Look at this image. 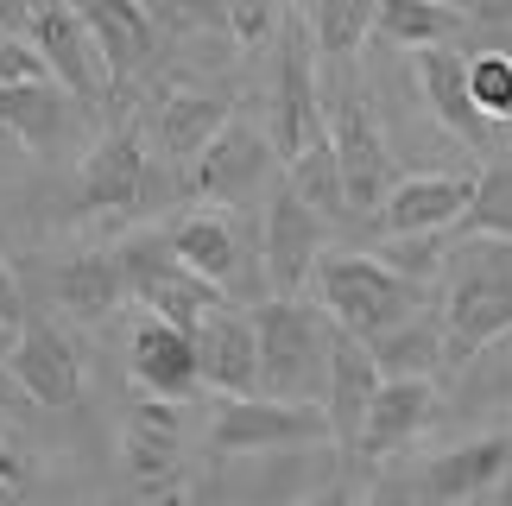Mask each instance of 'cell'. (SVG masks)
<instances>
[{
	"mask_svg": "<svg viewBox=\"0 0 512 506\" xmlns=\"http://www.w3.org/2000/svg\"><path fill=\"white\" fill-rule=\"evenodd\" d=\"M443 367H468L481 348L512 336V241L462 235L443 253Z\"/></svg>",
	"mask_w": 512,
	"mask_h": 506,
	"instance_id": "obj_1",
	"label": "cell"
},
{
	"mask_svg": "<svg viewBox=\"0 0 512 506\" xmlns=\"http://www.w3.org/2000/svg\"><path fill=\"white\" fill-rule=\"evenodd\" d=\"M310 285H317L323 317L361 342H380L418 317V285L405 272H392L380 253H323Z\"/></svg>",
	"mask_w": 512,
	"mask_h": 506,
	"instance_id": "obj_2",
	"label": "cell"
},
{
	"mask_svg": "<svg viewBox=\"0 0 512 506\" xmlns=\"http://www.w3.org/2000/svg\"><path fill=\"white\" fill-rule=\"evenodd\" d=\"M260 329V393L323 405V374H329V336L336 323L323 317V304L304 298H266L253 310Z\"/></svg>",
	"mask_w": 512,
	"mask_h": 506,
	"instance_id": "obj_3",
	"label": "cell"
},
{
	"mask_svg": "<svg viewBox=\"0 0 512 506\" xmlns=\"http://www.w3.org/2000/svg\"><path fill=\"white\" fill-rule=\"evenodd\" d=\"M323 437H329L323 405L272 399V393H228L215 405V424H209V450L215 456H260V450L323 443Z\"/></svg>",
	"mask_w": 512,
	"mask_h": 506,
	"instance_id": "obj_4",
	"label": "cell"
},
{
	"mask_svg": "<svg viewBox=\"0 0 512 506\" xmlns=\"http://www.w3.org/2000/svg\"><path fill=\"white\" fill-rule=\"evenodd\" d=\"M329 253V216L310 209L291 178L266 197V228H260V266L272 298H304V285L317 279V260Z\"/></svg>",
	"mask_w": 512,
	"mask_h": 506,
	"instance_id": "obj_5",
	"label": "cell"
},
{
	"mask_svg": "<svg viewBox=\"0 0 512 506\" xmlns=\"http://www.w3.org/2000/svg\"><path fill=\"white\" fill-rule=\"evenodd\" d=\"M329 146H336L348 216H373L380 197L392 190V152H386V127L373 121V108L354 89H342L329 102Z\"/></svg>",
	"mask_w": 512,
	"mask_h": 506,
	"instance_id": "obj_6",
	"label": "cell"
},
{
	"mask_svg": "<svg viewBox=\"0 0 512 506\" xmlns=\"http://www.w3.org/2000/svg\"><path fill=\"white\" fill-rule=\"evenodd\" d=\"M121 272H127V291H133V298H140L152 317H165V323L196 329L215 304H222V291H215L209 279H196V272L171 253L165 235L127 241V247H121Z\"/></svg>",
	"mask_w": 512,
	"mask_h": 506,
	"instance_id": "obj_7",
	"label": "cell"
},
{
	"mask_svg": "<svg viewBox=\"0 0 512 506\" xmlns=\"http://www.w3.org/2000/svg\"><path fill=\"white\" fill-rule=\"evenodd\" d=\"M26 38L38 45V57L51 64V76L64 83L83 108H95L102 95L114 89L108 83V64H102V51H95V38L83 26V13H76V0H38V13H32V26Z\"/></svg>",
	"mask_w": 512,
	"mask_h": 506,
	"instance_id": "obj_8",
	"label": "cell"
},
{
	"mask_svg": "<svg viewBox=\"0 0 512 506\" xmlns=\"http://www.w3.org/2000/svg\"><path fill=\"white\" fill-rule=\"evenodd\" d=\"M272 165H279L272 133L247 127V121H228V127L190 159V190H196V197H209V203H247L253 190H266Z\"/></svg>",
	"mask_w": 512,
	"mask_h": 506,
	"instance_id": "obj_9",
	"label": "cell"
},
{
	"mask_svg": "<svg viewBox=\"0 0 512 506\" xmlns=\"http://www.w3.org/2000/svg\"><path fill=\"white\" fill-rule=\"evenodd\" d=\"M7 374H13L19 393H26L32 405H45V412H70V405L83 399V361H76V348H70L64 329L45 323V317L19 323Z\"/></svg>",
	"mask_w": 512,
	"mask_h": 506,
	"instance_id": "obj_10",
	"label": "cell"
},
{
	"mask_svg": "<svg viewBox=\"0 0 512 506\" xmlns=\"http://www.w3.org/2000/svg\"><path fill=\"white\" fill-rule=\"evenodd\" d=\"M475 203V178L462 171H418V178H392V190L373 209L380 235H443L456 228Z\"/></svg>",
	"mask_w": 512,
	"mask_h": 506,
	"instance_id": "obj_11",
	"label": "cell"
},
{
	"mask_svg": "<svg viewBox=\"0 0 512 506\" xmlns=\"http://www.w3.org/2000/svg\"><path fill=\"white\" fill-rule=\"evenodd\" d=\"M310 51H317V45H310V32H291L285 51H279V89H272V152H279V165H291L310 140H323V133H329Z\"/></svg>",
	"mask_w": 512,
	"mask_h": 506,
	"instance_id": "obj_12",
	"label": "cell"
},
{
	"mask_svg": "<svg viewBox=\"0 0 512 506\" xmlns=\"http://www.w3.org/2000/svg\"><path fill=\"white\" fill-rule=\"evenodd\" d=\"M380 361H373V348L361 336H348L336 329L329 336V374H323V418H329V443H336L342 456H354V443H361V424H367V405L380 393Z\"/></svg>",
	"mask_w": 512,
	"mask_h": 506,
	"instance_id": "obj_13",
	"label": "cell"
},
{
	"mask_svg": "<svg viewBox=\"0 0 512 506\" xmlns=\"http://www.w3.org/2000/svg\"><path fill=\"white\" fill-rule=\"evenodd\" d=\"M76 190H83V209H95V216L133 209L146 197V133H140V121L108 127L102 140L83 152V165H76Z\"/></svg>",
	"mask_w": 512,
	"mask_h": 506,
	"instance_id": "obj_14",
	"label": "cell"
},
{
	"mask_svg": "<svg viewBox=\"0 0 512 506\" xmlns=\"http://www.w3.org/2000/svg\"><path fill=\"white\" fill-rule=\"evenodd\" d=\"M430 418H437V380L430 374H386L380 393H373V405H367L354 462H386L392 450H405Z\"/></svg>",
	"mask_w": 512,
	"mask_h": 506,
	"instance_id": "obj_15",
	"label": "cell"
},
{
	"mask_svg": "<svg viewBox=\"0 0 512 506\" xmlns=\"http://www.w3.org/2000/svg\"><path fill=\"white\" fill-rule=\"evenodd\" d=\"M196 336V367H203V386L215 393H260V329H253V310H222L215 304Z\"/></svg>",
	"mask_w": 512,
	"mask_h": 506,
	"instance_id": "obj_16",
	"label": "cell"
},
{
	"mask_svg": "<svg viewBox=\"0 0 512 506\" xmlns=\"http://www.w3.org/2000/svg\"><path fill=\"white\" fill-rule=\"evenodd\" d=\"M133 386L152 399H190L203 386V367H196V336L184 323H165L146 310V323L133 329Z\"/></svg>",
	"mask_w": 512,
	"mask_h": 506,
	"instance_id": "obj_17",
	"label": "cell"
},
{
	"mask_svg": "<svg viewBox=\"0 0 512 506\" xmlns=\"http://www.w3.org/2000/svg\"><path fill=\"white\" fill-rule=\"evenodd\" d=\"M411 76H418V95L424 108L443 121V133H456V140L468 146H487V133H494V121L475 108V95H468V57L449 51V45H424L411 51Z\"/></svg>",
	"mask_w": 512,
	"mask_h": 506,
	"instance_id": "obj_18",
	"label": "cell"
},
{
	"mask_svg": "<svg viewBox=\"0 0 512 506\" xmlns=\"http://www.w3.org/2000/svg\"><path fill=\"white\" fill-rule=\"evenodd\" d=\"M506 462H512V431L468 437V443H456V450H443V456H430V462H424V494L437 500V506L487 500V494L500 488Z\"/></svg>",
	"mask_w": 512,
	"mask_h": 506,
	"instance_id": "obj_19",
	"label": "cell"
},
{
	"mask_svg": "<svg viewBox=\"0 0 512 506\" xmlns=\"http://www.w3.org/2000/svg\"><path fill=\"white\" fill-rule=\"evenodd\" d=\"M121 456H127V475L140 488H165L177 481V456H184V431H177V405L171 399H140L121 424Z\"/></svg>",
	"mask_w": 512,
	"mask_h": 506,
	"instance_id": "obj_20",
	"label": "cell"
},
{
	"mask_svg": "<svg viewBox=\"0 0 512 506\" xmlns=\"http://www.w3.org/2000/svg\"><path fill=\"white\" fill-rule=\"evenodd\" d=\"M76 13H83V26L95 38V51H102L114 89H121L127 76L146 70V57H152V13L140 7V0H76Z\"/></svg>",
	"mask_w": 512,
	"mask_h": 506,
	"instance_id": "obj_21",
	"label": "cell"
},
{
	"mask_svg": "<svg viewBox=\"0 0 512 506\" xmlns=\"http://www.w3.org/2000/svg\"><path fill=\"white\" fill-rule=\"evenodd\" d=\"M70 102L76 95L57 76H32V83H7L0 89V133H13L26 152H51L70 127Z\"/></svg>",
	"mask_w": 512,
	"mask_h": 506,
	"instance_id": "obj_22",
	"label": "cell"
},
{
	"mask_svg": "<svg viewBox=\"0 0 512 506\" xmlns=\"http://www.w3.org/2000/svg\"><path fill=\"white\" fill-rule=\"evenodd\" d=\"M171 253L184 260L196 279H209L215 291H228V285H241V266H247V253H241V235H234V222L222 216V209H190L184 222L171 228Z\"/></svg>",
	"mask_w": 512,
	"mask_h": 506,
	"instance_id": "obj_23",
	"label": "cell"
},
{
	"mask_svg": "<svg viewBox=\"0 0 512 506\" xmlns=\"http://www.w3.org/2000/svg\"><path fill=\"white\" fill-rule=\"evenodd\" d=\"M121 291H127V272H121L114 253H70L51 279V298L64 304L76 323H102L108 310L121 304Z\"/></svg>",
	"mask_w": 512,
	"mask_h": 506,
	"instance_id": "obj_24",
	"label": "cell"
},
{
	"mask_svg": "<svg viewBox=\"0 0 512 506\" xmlns=\"http://www.w3.org/2000/svg\"><path fill=\"white\" fill-rule=\"evenodd\" d=\"M234 121V108H228V95H209V89H171L165 102H159V146L171 152V159H196L215 133H222Z\"/></svg>",
	"mask_w": 512,
	"mask_h": 506,
	"instance_id": "obj_25",
	"label": "cell"
},
{
	"mask_svg": "<svg viewBox=\"0 0 512 506\" xmlns=\"http://www.w3.org/2000/svg\"><path fill=\"white\" fill-rule=\"evenodd\" d=\"M462 26H475V13L443 7V0H380L373 13V32L399 51H424V45H449Z\"/></svg>",
	"mask_w": 512,
	"mask_h": 506,
	"instance_id": "obj_26",
	"label": "cell"
},
{
	"mask_svg": "<svg viewBox=\"0 0 512 506\" xmlns=\"http://www.w3.org/2000/svg\"><path fill=\"white\" fill-rule=\"evenodd\" d=\"M373 13H380V0H310L304 32L323 57H354L373 38Z\"/></svg>",
	"mask_w": 512,
	"mask_h": 506,
	"instance_id": "obj_27",
	"label": "cell"
},
{
	"mask_svg": "<svg viewBox=\"0 0 512 506\" xmlns=\"http://www.w3.org/2000/svg\"><path fill=\"white\" fill-rule=\"evenodd\" d=\"M367 348H373V361H380V374H430V367L443 361V323L411 317V323H399L392 336L367 342Z\"/></svg>",
	"mask_w": 512,
	"mask_h": 506,
	"instance_id": "obj_28",
	"label": "cell"
},
{
	"mask_svg": "<svg viewBox=\"0 0 512 506\" xmlns=\"http://www.w3.org/2000/svg\"><path fill=\"white\" fill-rule=\"evenodd\" d=\"M456 228H462V235H500V241H512V159L487 165L475 178V203H468V216Z\"/></svg>",
	"mask_w": 512,
	"mask_h": 506,
	"instance_id": "obj_29",
	"label": "cell"
},
{
	"mask_svg": "<svg viewBox=\"0 0 512 506\" xmlns=\"http://www.w3.org/2000/svg\"><path fill=\"white\" fill-rule=\"evenodd\" d=\"M468 95L494 127L512 121V51H481L468 57Z\"/></svg>",
	"mask_w": 512,
	"mask_h": 506,
	"instance_id": "obj_30",
	"label": "cell"
},
{
	"mask_svg": "<svg viewBox=\"0 0 512 506\" xmlns=\"http://www.w3.org/2000/svg\"><path fill=\"white\" fill-rule=\"evenodd\" d=\"M443 235H380V260L392 272H405L411 285H424V279H437L443 272Z\"/></svg>",
	"mask_w": 512,
	"mask_h": 506,
	"instance_id": "obj_31",
	"label": "cell"
},
{
	"mask_svg": "<svg viewBox=\"0 0 512 506\" xmlns=\"http://www.w3.org/2000/svg\"><path fill=\"white\" fill-rule=\"evenodd\" d=\"M222 19H228V32L253 51V45H266V38L279 32V0H222Z\"/></svg>",
	"mask_w": 512,
	"mask_h": 506,
	"instance_id": "obj_32",
	"label": "cell"
},
{
	"mask_svg": "<svg viewBox=\"0 0 512 506\" xmlns=\"http://www.w3.org/2000/svg\"><path fill=\"white\" fill-rule=\"evenodd\" d=\"M32 76H51V64L38 57V45L26 32H0V89H7V83H32Z\"/></svg>",
	"mask_w": 512,
	"mask_h": 506,
	"instance_id": "obj_33",
	"label": "cell"
},
{
	"mask_svg": "<svg viewBox=\"0 0 512 506\" xmlns=\"http://www.w3.org/2000/svg\"><path fill=\"white\" fill-rule=\"evenodd\" d=\"M0 317L7 323H26V304H19V279H13V266L0 260Z\"/></svg>",
	"mask_w": 512,
	"mask_h": 506,
	"instance_id": "obj_34",
	"label": "cell"
},
{
	"mask_svg": "<svg viewBox=\"0 0 512 506\" xmlns=\"http://www.w3.org/2000/svg\"><path fill=\"white\" fill-rule=\"evenodd\" d=\"M304 506H361V488H354L348 475H336V481H329V488H323L317 500H304Z\"/></svg>",
	"mask_w": 512,
	"mask_h": 506,
	"instance_id": "obj_35",
	"label": "cell"
},
{
	"mask_svg": "<svg viewBox=\"0 0 512 506\" xmlns=\"http://www.w3.org/2000/svg\"><path fill=\"white\" fill-rule=\"evenodd\" d=\"M38 13V0H0V32H26Z\"/></svg>",
	"mask_w": 512,
	"mask_h": 506,
	"instance_id": "obj_36",
	"label": "cell"
},
{
	"mask_svg": "<svg viewBox=\"0 0 512 506\" xmlns=\"http://www.w3.org/2000/svg\"><path fill=\"white\" fill-rule=\"evenodd\" d=\"M475 19H494V26H512V0H481Z\"/></svg>",
	"mask_w": 512,
	"mask_h": 506,
	"instance_id": "obj_37",
	"label": "cell"
},
{
	"mask_svg": "<svg viewBox=\"0 0 512 506\" xmlns=\"http://www.w3.org/2000/svg\"><path fill=\"white\" fill-rule=\"evenodd\" d=\"M152 506H190V494L177 481H165V488H152Z\"/></svg>",
	"mask_w": 512,
	"mask_h": 506,
	"instance_id": "obj_38",
	"label": "cell"
},
{
	"mask_svg": "<svg viewBox=\"0 0 512 506\" xmlns=\"http://www.w3.org/2000/svg\"><path fill=\"white\" fill-rule=\"evenodd\" d=\"M13 342H19V323H7V317H0V367H7V355H13Z\"/></svg>",
	"mask_w": 512,
	"mask_h": 506,
	"instance_id": "obj_39",
	"label": "cell"
},
{
	"mask_svg": "<svg viewBox=\"0 0 512 506\" xmlns=\"http://www.w3.org/2000/svg\"><path fill=\"white\" fill-rule=\"evenodd\" d=\"M487 500H494V506H512V462H506V475H500V488H494V494H487Z\"/></svg>",
	"mask_w": 512,
	"mask_h": 506,
	"instance_id": "obj_40",
	"label": "cell"
},
{
	"mask_svg": "<svg viewBox=\"0 0 512 506\" xmlns=\"http://www.w3.org/2000/svg\"><path fill=\"white\" fill-rule=\"evenodd\" d=\"M443 7H462V13H475V7H481V0H443Z\"/></svg>",
	"mask_w": 512,
	"mask_h": 506,
	"instance_id": "obj_41",
	"label": "cell"
},
{
	"mask_svg": "<svg viewBox=\"0 0 512 506\" xmlns=\"http://www.w3.org/2000/svg\"><path fill=\"white\" fill-rule=\"evenodd\" d=\"M506 342H512V336H506Z\"/></svg>",
	"mask_w": 512,
	"mask_h": 506,
	"instance_id": "obj_42",
	"label": "cell"
}]
</instances>
